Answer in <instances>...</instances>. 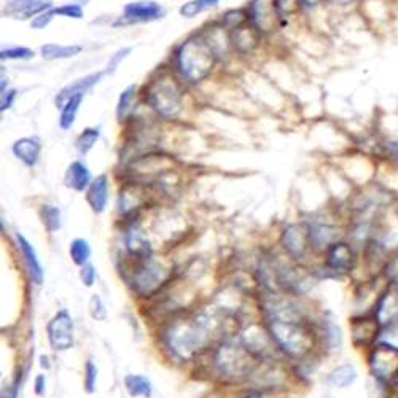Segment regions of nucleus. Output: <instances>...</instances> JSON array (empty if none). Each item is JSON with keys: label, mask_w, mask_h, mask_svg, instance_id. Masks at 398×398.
<instances>
[{"label": "nucleus", "mask_w": 398, "mask_h": 398, "mask_svg": "<svg viewBox=\"0 0 398 398\" xmlns=\"http://www.w3.org/2000/svg\"><path fill=\"white\" fill-rule=\"evenodd\" d=\"M319 345L325 349V351H340L342 345V333L341 329L335 322L331 320H322L320 329L317 330Z\"/></svg>", "instance_id": "obj_20"}, {"label": "nucleus", "mask_w": 398, "mask_h": 398, "mask_svg": "<svg viewBox=\"0 0 398 398\" xmlns=\"http://www.w3.org/2000/svg\"><path fill=\"white\" fill-rule=\"evenodd\" d=\"M81 51L78 45H56V43H47L40 48L42 58L47 61H56V59L75 58Z\"/></svg>", "instance_id": "obj_24"}, {"label": "nucleus", "mask_w": 398, "mask_h": 398, "mask_svg": "<svg viewBox=\"0 0 398 398\" xmlns=\"http://www.w3.org/2000/svg\"><path fill=\"white\" fill-rule=\"evenodd\" d=\"M219 3L220 0H190V2L180 7V15L185 16V18H194L199 13L215 8Z\"/></svg>", "instance_id": "obj_28"}, {"label": "nucleus", "mask_w": 398, "mask_h": 398, "mask_svg": "<svg viewBox=\"0 0 398 398\" xmlns=\"http://www.w3.org/2000/svg\"><path fill=\"white\" fill-rule=\"evenodd\" d=\"M64 182L67 188H72L75 192H83L91 185V172L88 166L81 161H74L65 171Z\"/></svg>", "instance_id": "obj_19"}, {"label": "nucleus", "mask_w": 398, "mask_h": 398, "mask_svg": "<svg viewBox=\"0 0 398 398\" xmlns=\"http://www.w3.org/2000/svg\"><path fill=\"white\" fill-rule=\"evenodd\" d=\"M165 15V10L154 0H142L131 2L123 10V23H151L160 19Z\"/></svg>", "instance_id": "obj_12"}, {"label": "nucleus", "mask_w": 398, "mask_h": 398, "mask_svg": "<svg viewBox=\"0 0 398 398\" xmlns=\"http://www.w3.org/2000/svg\"><path fill=\"white\" fill-rule=\"evenodd\" d=\"M48 341L50 346L58 352L69 351L74 346V338H75V329H74V320L67 310L61 309L53 315V319L48 322L47 326Z\"/></svg>", "instance_id": "obj_7"}, {"label": "nucleus", "mask_w": 398, "mask_h": 398, "mask_svg": "<svg viewBox=\"0 0 398 398\" xmlns=\"http://www.w3.org/2000/svg\"><path fill=\"white\" fill-rule=\"evenodd\" d=\"M376 345H384L398 351V314L384 322Z\"/></svg>", "instance_id": "obj_25"}, {"label": "nucleus", "mask_w": 398, "mask_h": 398, "mask_svg": "<svg viewBox=\"0 0 398 398\" xmlns=\"http://www.w3.org/2000/svg\"><path fill=\"white\" fill-rule=\"evenodd\" d=\"M51 8L50 0H8L3 15L13 19H29L32 16L48 12Z\"/></svg>", "instance_id": "obj_13"}, {"label": "nucleus", "mask_w": 398, "mask_h": 398, "mask_svg": "<svg viewBox=\"0 0 398 398\" xmlns=\"http://www.w3.org/2000/svg\"><path fill=\"white\" fill-rule=\"evenodd\" d=\"M124 387L131 397H144L150 398L154 394V385L151 381L144 374H126L124 378Z\"/></svg>", "instance_id": "obj_23"}, {"label": "nucleus", "mask_w": 398, "mask_h": 398, "mask_svg": "<svg viewBox=\"0 0 398 398\" xmlns=\"http://www.w3.org/2000/svg\"><path fill=\"white\" fill-rule=\"evenodd\" d=\"M54 18L53 10H48V12H43L40 15H37L35 18H32L31 21V27L32 29H45V27L51 23V19Z\"/></svg>", "instance_id": "obj_37"}, {"label": "nucleus", "mask_w": 398, "mask_h": 398, "mask_svg": "<svg viewBox=\"0 0 398 398\" xmlns=\"http://www.w3.org/2000/svg\"><path fill=\"white\" fill-rule=\"evenodd\" d=\"M242 345L250 354L263 360H271L277 351H281L276 341L272 340L268 326L261 329L260 325H250L245 329L242 333Z\"/></svg>", "instance_id": "obj_9"}, {"label": "nucleus", "mask_w": 398, "mask_h": 398, "mask_svg": "<svg viewBox=\"0 0 398 398\" xmlns=\"http://www.w3.org/2000/svg\"><path fill=\"white\" fill-rule=\"evenodd\" d=\"M40 215H42L43 225H45V228L50 233L58 231L59 228H61V212H59L58 207L50 206V204L42 206Z\"/></svg>", "instance_id": "obj_30"}, {"label": "nucleus", "mask_w": 398, "mask_h": 398, "mask_svg": "<svg viewBox=\"0 0 398 398\" xmlns=\"http://www.w3.org/2000/svg\"><path fill=\"white\" fill-rule=\"evenodd\" d=\"M255 357L244 345L225 341L217 347L214 354V367L217 373L226 379H242L255 370Z\"/></svg>", "instance_id": "obj_4"}, {"label": "nucleus", "mask_w": 398, "mask_h": 398, "mask_svg": "<svg viewBox=\"0 0 398 398\" xmlns=\"http://www.w3.org/2000/svg\"><path fill=\"white\" fill-rule=\"evenodd\" d=\"M255 32H258L252 24H242L234 29L231 35V42L234 43V47L238 48L239 51L247 53L250 50H254V47L257 45V35Z\"/></svg>", "instance_id": "obj_22"}, {"label": "nucleus", "mask_w": 398, "mask_h": 398, "mask_svg": "<svg viewBox=\"0 0 398 398\" xmlns=\"http://www.w3.org/2000/svg\"><path fill=\"white\" fill-rule=\"evenodd\" d=\"M389 281H390V282H394V283H395V287L398 288V271H395L394 274L389 276Z\"/></svg>", "instance_id": "obj_44"}, {"label": "nucleus", "mask_w": 398, "mask_h": 398, "mask_svg": "<svg viewBox=\"0 0 398 398\" xmlns=\"http://www.w3.org/2000/svg\"><path fill=\"white\" fill-rule=\"evenodd\" d=\"M381 320L376 317L373 310H367L351 319V335L352 341L357 347L372 349L378 342L381 331Z\"/></svg>", "instance_id": "obj_8"}, {"label": "nucleus", "mask_w": 398, "mask_h": 398, "mask_svg": "<svg viewBox=\"0 0 398 398\" xmlns=\"http://www.w3.org/2000/svg\"><path fill=\"white\" fill-rule=\"evenodd\" d=\"M133 288L140 297H150L165 285L169 279V271L155 258H135V266L131 271Z\"/></svg>", "instance_id": "obj_5"}, {"label": "nucleus", "mask_w": 398, "mask_h": 398, "mask_svg": "<svg viewBox=\"0 0 398 398\" xmlns=\"http://www.w3.org/2000/svg\"><path fill=\"white\" fill-rule=\"evenodd\" d=\"M131 51H133V48L128 47V48H123V50H118L115 54H112L110 61H108V64H107V74L115 72V70L118 69V65L129 56Z\"/></svg>", "instance_id": "obj_36"}, {"label": "nucleus", "mask_w": 398, "mask_h": 398, "mask_svg": "<svg viewBox=\"0 0 398 398\" xmlns=\"http://www.w3.org/2000/svg\"><path fill=\"white\" fill-rule=\"evenodd\" d=\"M145 101L163 118H174L182 108V88L171 74L163 72L145 86Z\"/></svg>", "instance_id": "obj_3"}, {"label": "nucleus", "mask_w": 398, "mask_h": 398, "mask_svg": "<svg viewBox=\"0 0 398 398\" xmlns=\"http://www.w3.org/2000/svg\"><path fill=\"white\" fill-rule=\"evenodd\" d=\"M394 387H395V390H398V376H397L395 381H394Z\"/></svg>", "instance_id": "obj_47"}, {"label": "nucleus", "mask_w": 398, "mask_h": 398, "mask_svg": "<svg viewBox=\"0 0 398 398\" xmlns=\"http://www.w3.org/2000/svg\"><path fill=\"white\" fill-rule=\"evenodd\" d=\"M0 58L3 59H21V61H27V59H32L34 58V51L29 50V48L26 47H13V48H7V50H2L0 53Z\"/></svg>", "instance_id": "obj_32"}, {"label": "nucleus", "mask_w": 398, "mask_h": 398, "mask_svg": "<svg viewBox=\"0 0 398 398\" xmlns=\"http://www.w3.org/2000/svg\"><path fill=\"white\" fill-rule=\"evenodd\" d=\"M81 101H83V94H78V96L70 97V99L64 103V107L61 110V117H59V126H61V129L67 131L74 126Z\"/></svg>", "instance_id": "obj_26"}, {"label": "nucleus", "mask_w": 398, "mask_h": 398, "mask_svg": "<svg viewBox=\"0 0 398 398\" xmlns=\"http://www.w3.org/2000/svg\"><path fill=\"white\" fill-rule=\"evenodd\" d=\"M225 315L206 310L185 317H176L166 325L163 340L177 358L192 360L206 351L217 335L225 331Z\"/></svg>", "instance_id": "obj_1"}, {"label": "nucleus", "mask_w": 398, "mask_h": 398, "mask_svg": "<svg viewBox=\"0 0 398 398\" xmlns=\"http://www.w3.org/2000/svg\"><path fill=\"white\" fill-rule=\"evenodd\" d=\"M69 254L75 265L85 266V265H88V260L91 257V245L88 241H86V239L77 238L70 242Z\"/></svg>", "instance_id": "obj_27"}, {"label": "nucleus", "mask_w": 398, "mask_h": 398, "mask_svg": "<svg viewBox=\"0 0 398 398\" xmlns=\"http://www.w3.org/2000/svg\"><path fill=\"white\" fill-rule=\"evenodd\" d=\"M325 268L335 274H347L356 266V252L352 245L345 241H336L325 250Z\"/></svg>", "instance_id": "obj_11"}, {"label": "nucleus", "mask_w": 398, "mask_h": 398, "mask_svg": "<svg viewBox=\"0 0 398 398\" xmlns=\"http://www.w3.org/2000/svg\"><path fill=\"white\" fill-rule=\"evenodd\" d=\"M45 376L43 374H39L37 376V379H35V394L37 395H43L45 394Z\"/></svg>", "instance_id": "obj_41"}, {"label": "nucleus", "mask_w": 398, "mask_h": 398, "mask_svg": "<svg viewBox=\"0 0 398 398\" xmlns=\"http://www.w3.org/2000/svg\"><path fill=\"white\" fill-rule=\"evenodd\" d=\"M215 51L204 35H194L179 47L176 65L185 80L198 83L210 74L215 64Z\"/></svg>", "instance_id": "obj_2"}, {"label": "nucleus", "mask_w": 398, "mask_h": 398, "mask_svg": "<svg viewBox=\"0 0 398 398\" xmlns=\"http://www.w3.org/2000/svg\"><path fill=\"white\" fill-rule=\"evenodd\" d=\"M101 138L99 128H86L83 133L78 135L75 147H77L80 155H86L94 147V144Z\"/></svg>", "instance_id": "obj_29"}, {"label": "nucleus", "mask_w": 398, "mask_h": 398, "mask_svg": "<svg viewBox=\"0 0 398 398\" xmlns=\"http://www.w3.org/2000/svg\"><path fill=\"white\" fill-rule=\"evenodd\" d=\"M357 370L351 363L338 365L331 372L326 374V383L336 389H346L357 381Z\"/></svg>", "instance_id": "obj_21"}, {"label": "nucleus", "mask_w": 398, "mask_h": 398, "mask_svg": "<svg viewBox=\"0 0 398 398\" xmlns=\"http://www.w3.org/2000/svg\"><path fill=\"white\" fill-rule=\"evenodd\" d=\"M83 383H85V389L86 392H94L96 390V383H97V368H96V365L91 362V360H88L85 365V379H83Z\"/></svg>", "instance_id": "obj_35"}, {"label": "nucleus", "mask_w": 398, "mask_h": 398, "mask_svg": "<svg viewBox=\"0 0 398 398\" xmlns=\"http://www.w3.org/2000/svg\"><path fill=\"white\" fill-rule=\"evenodd\" d=\"M19 384H21V372H19V374H16L13 384L7 389V395H5V398H18Z\"/></svg>", "instance_id": "obj_40"}, {"label": "nucleus", "mask_w": 398, "mask_h": 398, "mask_svg": "<svg viewBox=\"0 0 398 398\" xmlns=\"http://www.w3.org/2000/svg\"><path fill=\"white\" fill-rule=\"evenodd\" d=\"M86 199L94 214H102L108 203V179L107 176H99L92 180L86 193Z\"/></svg>", "instance_id": "obj_16"}, {"label": "nucleus", "mask_w": 398, "mask_h": 398, "mask_svg": "<svg viewBox=\"0 0 398 398\" xmlns=\"http://www.w3.org/2000/svg\"><path fill=\"white\" fill-rule=\"evenodd\" d=\"M372 378L385 384H394L398 376V351L384 345H374L368 354Z\"/></svg>", "instance_id": "obj_6"}, {"label": "nucleus", "mask_w": 398, "mask_h": 398, "mask_svg": "<svg viewBox=\"0 0 398 398\" xmlns=\"http://www.w3.org/2000/svg\"><path fill=\"white\" fill-rule=\"evenodd\" d=\"M54 16H64V18H72V19H81L83 18V8L77 3H67L63 7L53 8Z\"/></svg>", "instance_id": "obj_33"}, {"label": "nucleus", "mask_w": 398, "mask_h": 398, "mask_svg": "<svg viewBox=\"0 0 398 398\" xmlns=\"http://www.w3.org/2000/svg\"><path fill=\"white\" fill-rule=\"evenodd\" d=\"M16 239H18V245L21 249V254H23V257H24L27 271H29L32 282L37 283V285H40V283L43 282V266L39 260V255H37L35 249L32 247L31 242L27 241L23 234H18Z\"/></svg>", "instance_id": "obj_18"}, {"label": "nucleus", "mask_w": 398, "mask_h": 398, "mask_svg": "<svg viewBox=\"0 0 398 398\" xmlns=\"http://www.w3.org/2000/svg\"><path fill=\"white\" fill-rule=\"evenodd\" d=\"M238 398H263V395H261V392L252 389V390H245L244 394H241Z\"/></svg>", "instance_id": "obj_42"}, {"label": "nucleus", "mask_w": 398, "mask_h": 398, "mask_svg": "<svg viewBox=\"0 0 398 398\" xmlns=\"http://www.w3.org/2000/svg\"><path fill=\"white\" fill-rule=\"evenodd\" d=\"M392 154H394V156L398 160V142H395V144L392 145Z\"/></svg>", "instance_id": "obj_46"}, {"label": "nucleus", "mask_w": 398, "mask_h": 398, "mask_svg": "<svg viewBox=\"0 0 398 398\" xmlns=\"http://www.w3.org/2000/svg\"><path fill=\"white\" fill-rule=\"evenodd\" d=\"M320 2L322 0H299V8H313Z\"/></svg>", "instance_id": "obj_43"}, {"label": "nucleus", "mask_w": 398, "mask_h": 398, "mask_svg": "<svg viewBox=\"0 0 398 398\" xmlns=\"http://www.w3.org/2000/svg\"><path fill=\"white\" fill-rule=\"evenodd\" d=\"M90 314L92 319L96 320H106L107 319V309L103 304L102 298L99 295H92L90 298Z\"/></svg>", "instance_id": "obj_34"}, {"label": "nucleus", "mask_w": 398, "mask_h": 398, "mask_svg": "<svg viewBox=\"0 0 398 398\" xmlns=\"http://www.w3.org/2000/svg\"><path fill=\"white\" fill-rule=\"evenodd\" d=\"M281 16L276 0H254L247 8L249 23L258 32H265V34L276 29Z\"/></svg>", "instance_id": "obj_10"}, {"label": "nucleus", "mask_w": 398, "mask_h": 398, "mask_svg": "<svg viewBox=\"0 0 398 398\" xmlns=\"http://www.w3.org/2000/svg\"><path fill=\"white\" fill-rule=\"evenodd\" d=\"M102 75H103V72H96V74L85 75V77H81L78 80L72 81V83H70V85L64 86V88L58 92L56 99H54V102H56V107L63 108L64 103L67 102L70 97H74V96H78V94L85 96L86 91H90L92 86L99 83L101 78H102Z\"/></svg>", "instance_id": "obj_15"}, {"label": "nucleus", "mask_w": 398, "mask_h": 398, "mask_svg": "<svg viewBox=\"0 0 398 398\" xmlns=\"http://www.w3.org/2000/svg\"><path fill=\"white\" fill-rule=\"evenodd\" d=\"M12 150H13V155L18 158L19 161H23L26 166L32 167L37 165V161H39L42 144H40V140L35 138H23L15 142Z\"/></svg>", "instance_id": "obj_17"}, {"label": "nucleus", "mask_w": 398, "mask_h": 398, "mask_svg": "<svg viewBox=\"0 0 398 398\" xmlns=\"http://www.w3.org/2000/svg\"><path fill=\"white\" fill-rule=\"evenodd\" d=\"M322 398H333V397H330V395H326V397H322Z\"/></svg>", "instance_id": "obj_48"}, {"label": "nucleus", "mask_w": 398, "mask_h": 398, "mask_svg": "<svg viewBox=\"0 0 398 398\" xmlns=\"http://www.w3.org/2000/svg\"><path fill=\"white\" fill-rule=\"evenodd\" d=\"M330 2H333L336 5H347V3H351L352 0H330Z\"/></svg>", "instance_id": "obj_45"}, {"label": "nucleus", "mask_w": 398, "mask_h": 398, "mask_svg": "<svg viewBox=\"0 0 398 398\" xmlns=\"http://www.w3.org/2000/svg\"><path fill=\"white\" fill-rule=\"evenodd\" d=\"M134 94H135V86H128L122 94L118 97V106H117V118L122 122V119L126 118V115L131 110V103L134 101Z\"/></svg>", "instance_id": "obj_31"}, {"label": "nucleus", "mask_w": 398, "mask_h": 398, "mask_svg": "<svg viewBox=\"0 0 398 398\" xmlns=\"http://www.w3.org/2000/svg\"><path fill=\"white\" fill-rule=\"evenodd\" d=\"M15 97H16V91H15V90H12V91H3V92H2V107H0V110H2V112L8 110V108L13 106Z\"/></svg>", "instance_id": "obj_39"}, {"label": "nucleus", "mask_w": 398, "mask_h": 398, "mask_svg": "<svg viewBox=\"0 0 398 398\" xmlns=\"http://www.w3.org/2000/svg\"><path fill=\"white\" fill-rule=\"evenodd\" d=\"M282 244L293 258H303L310 247L309 228L290 225L282 234Z\"/></svg>", "instance_id": "obj_14"}, {"label": "nucleus", "mask_w": 398, "mask_h": 398, "mask_svg": "<svg viewBox=\"0 0 398 398\" xmlns=\"http://www.w3.org/2000/svg\"><path fill=\"white\" fill-rule=\"evenodd\" d=\"M80 279L85 283L86 287H92L96 281V268L91 263L81 266L80 270Z\"/></svg>", "instance_id": "obj_38"}]
</instances>
